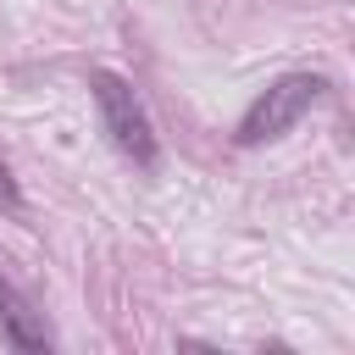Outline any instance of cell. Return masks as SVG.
Returning <instances> with one entry per match:
<instances>
[{
	"instance_id": "obj_4",
	"label": "cell",
	"mask_w": 355,
	"mask_h": 355,
	"mask_svg": "<svg viewBox=\"0 0 355 355\" xmlns=\"http://www.w3.org/2000/svg\"><path fill=\"white\" fill-rule=\"evenodd\" d=\"M17 205H22V194H17V178H11V166L0 155V211H17Z\"/></svg>"
},
{
	"instance_id": "obj_1",
	"label": "cell",
	"mask_w": 355,
	"mask_h": 355,
	"mask_svg": "<svg viewBox=\"0 0 355 355\" xmlns=\"http://www.w3.org/2000/svg\"><path fill=\"white\" fill-rule=\"evenodd\" d=\"M322 78L316 72H288V78H277L266 94H255V105L239 116V144H266V139H277V133H288L316 100H322Z\"/></svg>"
},
{
	"instance_id": "obj_3",
	"label": "cell",
	"mask_w": 355,
	"mask_h": 355,
	"mask_svg": "<svg viewBox=\"0 0 355 355\" xmlns=\"http://www.w3.org/2000/svg\"><path fill=\"white\" fill-rule=\"evenodd\" d=\"M0 327H6V338L17 344V349H50V327H44V316L0 277Z\"/></svg>"
},
{
	"instance_id": "obj_2",
	"label": "cell",
	"mask_w": 355,
	"mask_h": 355,
	"mask_svg": "<svg viewBox=\"0 0 355 355\" xmlns=\"http://www.w3.org/2000/svg\"><path fill=\"white\" fill-rule=\"evenodd\" d=\"M89 94L100 105V122H105L111 144L122 155H133L139 166H155V133H150V116H144L133 83L116 78V72H89Z\"/></svg>"
}]
</instances>
